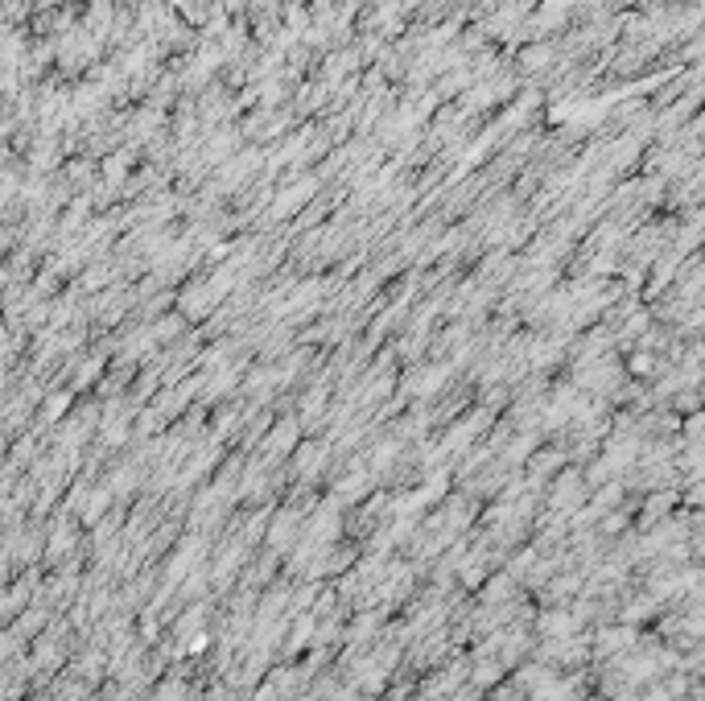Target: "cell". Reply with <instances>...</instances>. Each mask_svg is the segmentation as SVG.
I'll return each mask as SVG.
<instances>
[{"mask_svg":"<svg viewBox=\"0 0 705 701\" xmlns=\"http://www.w3.org/2000/svg\"><path fill=\"white\" fill-rule=\"evenodd\" d=\"M635 648V631L623 623V627H602L598 631V640H594V660H619V656H627Z\"/></svg>","mask_w":705,"mask_h":701,"instance_id":"obj_1","label":"cell"},{"mask_svg":"<svg viewBox=\"0 0 705 701\" xmlns=\"http://www.w3.org/2000/svg\"><path fill=\"white\" fill-rule=\"evenodd\" d=\"M578 615L574 611H549V615H541V623H536V631H541V636L545 640H569V636H574V631H578Z\"/></svg>","mask_w":705,"mask_h":701,"instance_id":"obj_2","label":"cell"},{"mask_svg":"<svg viewBox=\"0 0 705 701\" xmlns=\"http://www.w3.org/2000/svg\"><path fill=\"white\" fill-rule=\"evenodd\" d=\"M108 495H112L108 487H99V491L87 499V508H83V520H91V524H95L99 516H104V508H108Z\"/></svg>","mask_w":705,"mask_h":701,"instance_id":"obj_3","label":"cell"}]
</instances>
